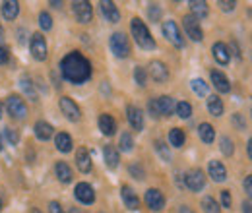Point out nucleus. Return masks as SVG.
Masks as SVG:
<instances>
[{
	"mask_svg": "<svg viewBox=\"0 0 252 213\" xmlns=\"http://www.w3.org/2000/svg\"><path fill=\"white\" fill-rule=\"evenodd\" d=\"M130 30H132V37L138 43V47H142L144 51H154L156 49V41L152 37L150 30L146 28V24L140 18H134L130 22Z\"/></svg>",
	"mask_w": 252,
	"mask_h": 213,
	"instance_id": "2",
	"label": "nucleus"
},
{
	"mask_svg": "<svg viewBox=\"0 0 252 213\" xmlns=\"http://www.w3.org/2000/svg\"><path fill=\"white\" fill-rule=\"evenodd\" d=\"M49 213H64L63 206H61L59 202H51V204H49Z\"/></svg>",
	"mask_w": 252,
	"mask_h": 213,
	"instance_id": "49",
	"label": "nucleus"
},
{
	"mask_svg": "<svg viewBox=\"0 0 252 213\" xmlns=\"http://www.w3.org/2000/svg\"><path fill=\"white\" fill-rule=\"evenodd\" d=\"M76 165H78V169H80L82 173H90V171H92V167H94L92 155H90V152H88L86 148H80V150L76 152Z\"/></svg>",
	"mask_w": 252,
	"mask_h": 213,
	"instance_id": "15",
	"label": "nucleus"
},
{
	"mask_svg": "<svg viewBox=\"0 0 252 213\" xmlns=\"http://www.w3.org/2000/svg\"><path fill=\"white\" fill-rule=\"evenodd\" d=\"M99 6H101V14L105 16V20H107V22L117 24V22L121 20V12H119V8H117V4H115V2H111V0H103Z\"/></svg>",
	"mask_w": 252,
	"mask_h": 213,
	"instance_id": "13",
	"label": "nucleus"
},
{
	"mask_svg": "<svg viewBox=\"0 0 252 213\" xmlns=\"http://www.w3.org/2000/svg\"><path fill=\"white\" fill-rule=\"evenodd\" d=\"M61 72L70 84H84L92 76V64L78 51L68 53L61 62Z\"/></svg>",
	"mask_w": 252,
	"mask_h": 213,
	"instance_id": "1",
	"label": "nucleus"
},
{
	"mask_svg": "<svg viewBox=\"0 0 252 213\" xmlns=\"http://www.w3.org/2000/svg\"><path fill=\"white\" fill-rule=\"evenodd\" d=\"M119 148H121V152H132V148H134V140H132V136H130L128 132H125V134L121 136Z\"/></svg>",
	"mask_w": 252,
	"mask_h": 213,
	"instance_id": "36",
	"label": "nucleus"
},
{
	"mask_svg": "<svg viewBox=\"0 0 252 213\" xmlns=\"http://www.w3.org/2000/svg\"><path fill=\"white\" fill-rule=\"evenodd\" d=\"M30 51H32V57L35 61L43 62L47 59V41L41 33H35L32 37V43H30Z\"/></svg>",
	"mask_w": 252,
	"mask_h": 213,
	"instance_id": "7",
	"label": "nucleus"
},
{
	"mask_svg": "<svg viewBox=\"0 0 252 213\" xmlns=\"http://www.w3.org/2000/svg\"><path fill=\"white\" fill-rule=\"evenodd\" d=\"M61 111H63L64 117L72 122L80 121V117H82L80 107H78L70 97H61Z\"/></svg>",
	"mask_w": 252,
	"mask_h": 213,
	"instance_id": "10",
	"label": "nucleus"
},
{
	"mask_svg": "<svg viewBox=\"0 0 252 213\" xmlns=\"http://www.w3.org/2000/svg\"><path fill=\"white\" fill-rule=\"evenodd\" d=\"M70 213H80V212H78V210H76V208H74V210H70Z\"/></svg>",
	"mask_w": 252,
	"mask_h": 213,
	"instance_id": "56",
	"label": "nucleus"
},
{
	"mask_svg": "<svg viewBox=\"0 0 252 213\" xmlns=\"http://www.w3.org/2000/svg\"><path fill=\"white\" fill-rule=\"evenodd\" d=\"M128 171H130V175H132L134 179H138V181H142V179L146 177V173H144L142 165H136V163H134V165H130V169H128Z\"/></svg>",
	"mask_w": 252,
	"mask_h": 213,
	"instance_id": "42",
	"label": "nucleus"
},
{
	"mask_svg": "<svg viewBox=\"0 0 252 213\" xmlns=\"http://www.w3.org/2000/svg\"><path fill=\"white\" fill-rule=\"evenodd\" d=\"M2 148H4V142H2V136H0V152H2Z\"/></svg>",
	"mask_w": 252,
	"mask_h": 213,
	"instance_id": "55",
	"label": "nucleus"
},
{
	"mask_svg": "<svg viewBox=\"0 0 252 213\" xmlns=\"http://www.w3.org/2000/svg\"><path fill=\"white\" fill-rule=\"evenodd\" d=\"M148 111H150V115L154 117V119H159L161 115H159V109H158V103H156V99H152L150 103H148Z\"/></svg>",
	"mask_w": 252,
	"mask_h": 213,
	"instance_id": "45",
	"label": "nucleus"
},
{
	"mask_svg": "<svg viewBox=\"0 0 252 213\" xmlns=\"http://www.w3.org/2000/svg\"><path fill=\"white\" fill-rule=\"evenodd\" d=\"M156 152L159 153V157L163 159V161H171V153H169V148L163 144V142H156Z\"/></svg>",
	"mask_w": 252,
	"mask_h": 213,
	"instance_id": "40",
	"label": "nucleus"
},
{
	"mask_svg": "<svg viewBox=\"0 0 252 213\" xmlns=\"http://www.w3.org/2000/svg\"><path fill=\"white\" fill-rule=\"evenodd\" d=\"M74 196H76V200H78L80 204H86V206H90V204H94V202H95L94 188H92V184H88V183L76 184Z\"/></svg>",
	"mask_w": 252,
	"mask_h": 213,
	"instance_id": "9",
	"label": "nucleus"
},
{
	"mask_svg": "<svg viewBox=\"0 0 252 213\" xmlns=\"http://www.w3.org/2000/svg\"><path fill=\"white\" fill-rule=\"evenodd\" d=\"M163 35H165V39H167L171 45H175L177 49H183V47H185V39H183V35H181V30H179V26H177L173 20H167V22L163 24Z\"/></svg>",
	"mask_w": 252,
	"mask_h": 213,
	"instance_id": "4",
	"label": "nucleus"
},
{
	"mask_svg": "<svg viewBox=\"0 0 252 213\" xmlns=\"http://www.w3.org/2000/svg\"><path fill=\"white\" fill-rule=\"evenodd\" d=\"M51 6H55V8H61V6H63V2H51Z\"/></svg>",
	"mask_w": 252,
	"mask_h": 213,
	"instance_id": "54",
	"label": "nucleus"
},
{
	"mask_svg": "<svg viewBox=\"0 0 252 213\" xmlns=\"http://www.w3.org/2000/svg\"><path fill=\"white\" fill-rule=\"evenodd\" d=\"M148 14H150L152 22H159V18H161V10H159L158 4H152V6L148 8Z\"/></svg>",
	"mask_w": 252,
	"mask_h": 213,
	"instance_id": "43",
	"label": "nucleus"
},
{
	"mask_svg": "<svg viewBox=\"0 0 252 213\" xmlns=\"http://www.w3.org/2000/svg\"><path fill=\"white\" fill-rule=\"evenodd\" d=\"M208 173H210V177H212L216 183H223V181L227 179V169H225V165H223L221 161H210Z\"/></svg>",
	"mask_w": 252,
	"mask_h": 213,
	"instance_id": "17",
	"label": "nucleus"
},
{
	"mask_svg": "<svg viewBox=\"0 0 252 213\" xmlns=\"http://www.w3.org/2000/svg\"><path fill=\"white\" fill-rule=\"evenodd\" d=\"M185 184H187V188L192 190V192H200L206 186V177H204L202 169H192V171H189L187 177H185Z\"/></svg>",
	"mask_w": 252,
	"mask_h": 213,
	"instance_id": "8",
	"label": "nucleus"
},
{
	"mask_svg": "<svg viewBox=\"0 0 252 213\" xmlns=\"http://www.w3.org/2000/svg\"><path fill=\"white\" fill-rule=\"evenodd\" d=\"M121 196H123V202H125V206L128 210H138L140 208V200H138V196L134 194V190L130 186L121 188Z\"/></svg>",
	"mask_w": 252,
	"mask_h": 213,
	"instance_id": "20",
	"label": "nucleus"
},
{
	"mask_svg": "<svg viewBox=\"0 0 252 213\" xmlns=\"http://www.w3.org/2000/svg\"><path fill=\"white\" fill-rule=\"evenodd\" d=\"M243 186H245V192H247V196L252 200V175L251 177H247L245 179V183H243Z\"/></svg>",
	"mask_w": 252,
	"mask_h": 213,
	"instance_id": "48",
	"label": "nucleus"
},
{
	"mask_svg": "<svg viewBox=\"0 0 252 213\" xmlns=\"http://www.w3.org/2000/svg\"><path fill=\"white\" fill-rule=\"evenodd\" d=\"M32 213H41L39 210H32Z\"/></svg>",
	"mask_w": 252,
	"mask_h": 213,
	"instance_id": "57",
	"label": "nucleus"
},
{
	"mask_svg": "<svg viewBox=\"0 0 252 213\" xmlns=\"http://www.w3.org/2000/svg\"><path fill=\"white\" fill-rule=\"evenodd\" d=\"M8 57H10V53H8V49H6V45L0 41V64H4V62H8Z\"/></svg>",
	"mask_w": 252,
	"mask_h": 213,
	"instance_id": "47",
	"label": "nucleus"
},
{
	"mask_svg": "<svg viewBox=\"0 0 252 213\" xmlns=\"http://www.w3.org/2000/svg\"><path fill=\"white\" fill-rule=\"evenodd\" d=\"M4 138L8 140L10 146H18V142H20V134L14 128H4Z\"/></svg>",
	"mask_w": 252,
	"mask_h": 213,
	"instance_id": "38",
	"label": "nucleus"
},
{
	"mask_svg": "<svg viewBox=\"0 0 252 213\" xmlns=\"http://www.w3.org/2000/svg\"><path fill=\"white\" fill-rule=\"evenodd\" d=\"M18 14H20V4H18L16 0H6V2H2V16H4L8 22L16 20Z\"/></svg>",
	"mask_w": 252,
	"mask_h": 213,
	"instance_id": "22",
	"label": "nucleus"
},
{
	"mask_svg": "<svg viewBox=\"0 0 252 213\" xmlns=\"http://www.w3.org/2000/svg\"><path fill=\"white\" fill-rule=\"evenodd\" d=\"M6 109L14 119H26L28 117V107L20 95H10L6 99Z\"/></svg>",
	"mask_w": 252,
	"mask_h": 213,
	"instance_id": "6",
	"label": "nucleus"
},
{
	"mask_svg": "<svg viewBox=\"0 0 252 213\" xmlns=\"http://www.w3.org/2000/svg\"><path fill=\"white\" fill-rule=\"evenodd\" d=\"M181 213H194V212H190V208H187V206H183V208H181Z\"/></svg>",
	"mask_w": 252,
	"mask_h": 213,
	"instance_id": "52",
	"label": "nucleus"
},
{
	"mask_svg": "<svg viewBox=\"0 0 252 213\" xmlns=\"http://www.w3.org/2000/svg\"><path fill=\"white\" fill-rule=\"evenodd\" d=\"M156 103H158V109L161 117H171V115L175 113V105H177V103L173 101V97L163 95V97H158V99H156Z\"/></svg>",
	"mask_w": 252,
	"mask_h": 213,
	"instance_id": "16",
	"label": "nucleus"
},
{
	"mask_svg": "<svg viewBox=\"0 0 252 213\" xmlns=\"http://www.w3.org/2000/svg\"><path fill=\"white\" fill-rule=\"evenodd\" d=\"M150 74H152V78L156 80V82H165L167 78H169V70H167V66L163 64V62L159 61H154L150 64Z\"/></svg>",
	"mask_w": 252,
	"mask_h": 213,
	"instance_id": "19",
	"label": "nucleus"
},
{
	"mask_svg": "<svg viewBox=\"0 0 252 213\" xmlns=\"http://www.w3.org/2000/svg\"><path fill=\"white\" fill-rule=\"evenodd\" d=\"M126 117H128V122H130V126L134 128V130H144V115H142V111L138 109V107H134V105H128V109H126Z\"/></svg>",
	"mask_w": 252,
	"mask_h": 213,
	"instance_id": "14",
	"label": "nucleus"
},
{
	"mask_svg": "<svg viewBox=\"0 0 252 213\" xmlns=\"http://www.w3.org/2000/svg\"><path fill=\"white\" fill-rule=\"evenodd\" d=\"M55 144H57V150L63 153H68L72 152V138L66 134V132H61V134H57V140H55Z\"/></svg>",
	"mask_w": 252,
	"mask_h": 213,
	"instance_id": "30",
	"label": "nucleus"
},
{
	"mask_svg": "<svg viewBox=\"0 0 252 213\" xmlns=\"http://www.w3.org/2000/svg\"><path fill=\"white\" fill-rule=\"evenodd\" d=\"M0 210H2V200H0Z\"/></svg>",
	"mask_w": 252,
	"mask_h": 213,
	"instance_id": "58",
	"label": "nucleus"
},
{
	"mask_svg": "<svg viewBox=\"0 0 252 213\" xmlns=\"http://www.w3.org/2000/svg\"><path fill=\"white\" fill-rule=\"evenodd\" d=\"M249 155H251V159H252V138L249 140Z\"/></svg>",
	"mask_w": 252,
	"mask_h": 213,
	"instance_id": "53",
	"label": "nucleus"
},
{
	"mask_svg": "<svg viewBox=\"0 0 252 213\" xmlns=\"http://www.w3.org/2000/svg\"><path fill=\"white\" fill-rule=\"evenodd\" d=\"M103 157H105V165L109 169H117L119 167V152L115 146H105L103 148Z\"/></svg>",
	"mask_w": 252,
	"mask_h": 213,
	"instance_id": "24",
	"label": "nucleus"
},
{
	"mask_svg": "<svg viewBox=\"0 0 252 213\" xmlns=\"http://www.w3.org/2000/svg\"><path fill=\"white\" fill-rule=\"evenodd\" d=\"M35 136L39 138V140H51L53 138V126L49 124V122L45 121H39L35 124Z\"/></svg>",
	"mask_w": 252,
	"mask_h": 213,
	"instance_id": "26",
	"label": "nucleus"
},
{
	"mask_svg": "<svg viewBox=\"0 0 252 213\" xmlns=\"http://www.w3.org/2000/svg\"><path fill=\"white\" fill-rule=\"evenodd\" d=\"M20 86H22V90H24V93L32 99V101H35L37 99V91H35V84L32 82V78L30 76H24L22 80H20Z\"/></svg>",
	"mask_w": 252,
	"mask_h": 213,
	"instance_id": "32",
	"label": "nucleus"
},
{
	"mask_svg": "<svg viewBox=\"0 0 252 213\" xmlns=\"http://www.w3.org/2000/svg\"><path fill=\"white\" fill-rule=\"evenodd\" d=\"M190 10H192V16L196 20H202V18L208 16V2H204V0H192L190 2Z\"/></svg>",
	"mask_w": 252,
	"mask_h": 213,
	"instance_id": "28",
	"label": "nucleus"
},
{
	"mask_svg": "<svg viewBox=\"0 0 252 213\" xmlns=\"http://www.w3.org/2000/svg\"><path fill=\"white\" fill-rule=\"evenodd\" d=\"M218 4L221 6V10H223V12H233V10H235V6H237V2H233V0H231V2H227V0H220Z\"/></svg>",
	"mask_w": 252,
	"mask_h": 213,
	"instance_id": "46",
	"label": "nucleus"
},
{
	"mask_svg": "<svg viewBox=\"0 0 252 213\" xmlns=\"http://www.w3.org/2000/svg\"><path fill=\"white\" fill-rule=\"evenodd\" d=\"M183 26H185V31H187V35L192 41H202L204 39V31L200 28V22L194 16H185Z\"/></svg>",
	"mask_w": 252,
	"mask_h": 213,
	"instance_id": "11",
	"label": "nucleus"
},
{
	"mask_svg": "<svg viewBox=\"0 0 252 213\" xmlns=\"http://www.w3.org/2000/svg\"><path fill=\"white\" fill-rule=\"evenodd\" d=\"M134 80H136V84H138L140 88L146 86V82H148V74H146V70H144L142 66H136V70H134Z\"/></svg>",
	"mask_w": 252,
	"mask_h": 213,
	"instance_id": "37",
	"label": "nucleus"
},
{
	"mask_svg": "<svg viewBox=\"0 0 252 213\" xmlns=\"http://www.w3.org/2000/svg\"><path fill=\"white\" fill-rule=\"evenodd\" d=\"M243 213H252V202H243Z\"/></svg>",
	"mask_w": 252,
	"mask_h": 213,
	"instance_id": "51",
	"label": "nucleus"
},
{
	"mask_svg": "<svg viewBox=\"0 0 252 213\" xmlns=\"http://www.w3.org/2000/svg\"><path fill=\"white\" fill-rule=\"evenodd\" d=\"M231 204H233V200H231L229 190H223V192H221V206L227 208V210H231Z\"/></svg>",
	"mask_w": 252,
	"mask_h": 213,
	"instance_id": "44",
	"label": "nucleus"
},
{
	"mask_svg": "<svg viewBox=\"0 0 252 213\" xmlns=\"http://www.w3.org/2000/svg\"><path fill=\"white\" fill-rule=\"evenodd\" d=\"M55 173H57V177H59V181L64 184L72 183V169L64 163V161H59L57 165H55Z\"/></svg>",
	"mask_w": 252,
	"mask_h": 213,
	"instance_id": "27",
	"label": "nucleus"
},
{
	"mask_svg": "<svg viewBox=\"0 0 252 213\" xmlns=\"http://www.w3.org/2000/svg\"><path fill=\"white\" fill-rule=\"evenodd\" d=\"M198 134H200V140H202L204 144H212V142L216 140V130H214V126L208 124V122H202V124L198 126Z\"/></svg>",
	"mask_w": 252,
	"mask_h": 213,
	"instance_id": "25",
	"label": "nucleus"
},
{
	"mask_svg": "<svg viewBox=\"0 0 252 213\" xmlns=\"http://www.w3.org/2000/svg\"><path fill=\"white\" fill-rule=\"evenodd\" d=\"M212 82H214V86H216V90L220 93H229L231 91V84H229V80H227V76L220 72V70H212Z\"/></svg>",
	"mask_w": 252,
	"mask_h": 213,
	"instance_id": "18",
	"label": "nucleus"
},
{
	"mask_svg": "<svg viewBox=\"0 0 252 213\" xmlns=\"http://www.w3.org/2000/svg\"><path fill=\"white\" fill-rule=\"evenodd\" d=\"M208 111L214 117H221L223 115V101H221L218 95H210L208 97Z\"/></svg>",
	"mask_w": 252,
	"mask_h": 213,
	"instance_id": "29",
	"label": "nucleus"
},
{
	"mask_svg": "<svg viewBox=\"0 0 252 213\" xmlns=\"http://www.w3.org/2000/svg\"><path fill=\"white\" fill-rule=\"evenodd\" d=\"M109 45L117 59H126L130 55V43H128V37L125 33H113Z\"/></svg>",
	"mask_w": 252,
	"mask_h": 213,
	"instance_id": "3",
	"label": "nucleus"
},
{
	"mask_svg": "<svg viewBox=\"0 0 252 213\" xmlns=\"http://www.w3.org/2000/svg\"><path fill=\"white\" fill-rule=\"evenodd\" d=\"M212 53H214V59L220 62L221 66L229 64V61H231V53H229V49H227L225 43H216L212 47Z\"/></svg>",
	"mask_w": 252,
	"mask_h": 213,
	"instance_id": "21",
	"label": "nucleus"
},
{
	"mask_svg": "<svg viewBox=\"0 0 252 213\" xmlns=\"http://www.w3.org/2000/svg\"><path fill=\"white\" fill-rule=\"evenodd\" d=\"M185 140H187V136H185V132L181 128H173L169 132V144L173 148H183L185 146Z\"/></svg>",
	"mask_w": 252,
	"mask_h": 213,
	"instance_id": "31",
	"label": "nucleus"
},
{
	"mask_svg": "<svg viewBox=\"0 0 252 213\" xmlns=\"http://www.w3.org/2000/svg\"><path fill=\"white\" fill-rule=\"evenodd\" d=\"M72 10H74V16L80 24H90L94 18V8L88 0H76L72 4Z\"/></svg>",
	"mask_w": 252,
	"mask_h": 213,
	"instance_id": "5",
	"label": "nucleus"
},
{
	"mask_svg": "<svg viewBox=\"0 0 252 213\" xmlns=\"http://www.w3.org/2000/svg\"><path fill=\"white\" fill-rule=\"evenodd\" d=\"M175 113H177L181 119H190L192 107H190V103H187V101H181V103L175 105Z\"/></svg>",
	"mask_w": 252,
	"mask_h": 213,
	"instance_id": "34",
	"label": "nucleus"
},
{
	"mask_svg": "<svg viewBox=\"0 0 252 213\" xmlns=\"http://www.w3.org/2000/svg\"><path fill=\"white\" fill-rule=\"evenodd\" d=\"M99 130H101V134H105V136H113L115 130H117L115 119H113L111 115H101V117H99Z\"/></svg>",
	"mask_w": 252,
	"mask_h": 213,
	"instance_id": "23",
	"label": "nucleus"
},
{
	"mask_svg": "<svg viewBox=\"0 0 252 213\" xmlns=\"http://www.w3.org/2000/svg\"><path fill=\"white\" fill-rule=\"evenodd\" d=\"M39 24H41V28L45 31H49L53 28V20H51V16H49L47 12H41V14H39Z\"/></svg>",
	"mask_w": 252,
	"mask_h": 213,
	"instance_id": "41",
	"label": "nucleus"
},
{
	"mask_svg": "<svg viewBox=\"0 0 252 213\" xmlns=\"http://www.w3.org/2000/svg\"><path fill=\"white\" fill-rule=\"evenodd\" d=\"M202 208H204L206 213H220V206H218V202H216L212 196H206V198L202 200Z\"/></svg>",
	"mask_w": 252,
	"mask_h": 213,
	"instance_id": "35",
	"label": "nucleus"
},
{
	"mask_svg": "<svg viewBox=\"0 0 252 213\" xmlns=\"http://www.w3.org/2000/svg\"><path fill=\"white\" fill-rule=\"evenodd\" d=\"M192 91L196 93V95H200V97H206L208 95V84L204 82V80H200V78H196V80H192Z\"/></svg>",
	"mask_w": 252,
	"mask_h": 213,
	"instance_id": "33",
	"label": "nucleus"
},
{
	"mask_svg": "<svg viewBox=\"0 0 252 213\" xmlns=\"http://www.w3.org/2000/svg\"><path fill=\"white\" fill-rule=\"evenodd\" d=\"M221 144V152H223V155H227V157H231L233 155V152H235V148H233V142L227 138V136H223L220 140Z\"/></svg>",
	"mask_w": 252,
	"mask_h": 213,
	"instance_id": "39",
	"label": "nucleus"
},
{
	"mask_svg": "<svg viewBox=\"0 0 252 213\" xmlns=\"http://www.w3.org/2000/svg\"><path fill=\"white\" fill-rule=\"evenodd\" d=\"M0 119H2V115H0Z\"/></svg>",
	"mask_w": 252,
	"mask_h": 213,
	"instance_id": "59",
	"label": "nucleus"
},
{
	"mask_svg": "<svg viewBox=\"0 0 252 213\" xmlns=\"http://www.w3.org/2000/svg\"><path fill=\"white\" fill-rule=\"evenodd\" d=\"M233 121H235V124H237L241 130H245V122H243V119H241V115H235V117H233Z\"/></svg>",
	"mask_w": 252,
	"mask_h": 213,
	"instance_id": "50",
	"label": "nucleus"
},
{
	"mask_svg": "<svg viewBox=\"0 0 252 213\" xmlns=\"http://www.w3.org/2000/svg\"><path fill=\"white\" fill-rule=\"evenodd\" d=\"M146 204L152 212H161L165 208V196L159 192L158 188H150L146 192Z\"/></svg>",
	"mask_w": 252,
	"mask_h": 213,
	"instance_id": "12",
	"label": "nucleus"
}]
</instances>
